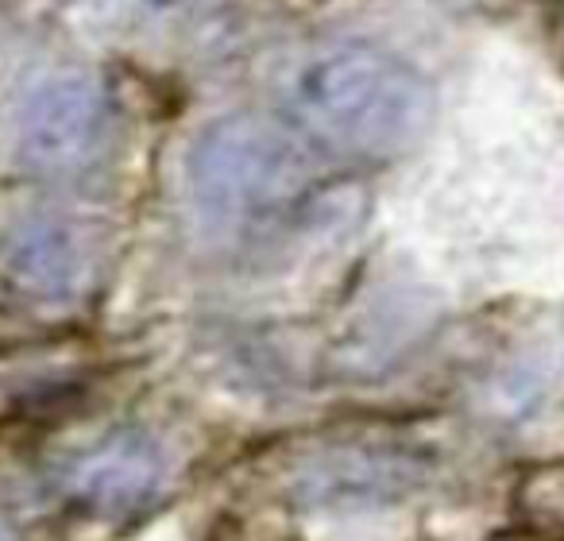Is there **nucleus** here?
<instances>
[{"label":"nucleus","mask_w":564,"mask_h":541,"mask_svg":"<svg viewBox=\"0 0 564 541\" xmlns=\"http://www.w3.org/2000/svg\"><path fill=\"white\" fill-rule=\"evenodd\" d=\"M279 97L310 140L356 159L402 155L437 112L430 78L368 40L317 43L282 71Z\"/></svg>","instance_id":"nucleus-1"},{"label":"nucleus","mask_w":564,"mask_h":541,"mask_svg":"<svg viewBox=\"0 0 564 541\" xmlns=\"http://www.w3.org/2000/svg\"><path fill=\"white\" fill-rule=\"evenodd\" d=\"M194 213L209 232L240 236L282 209H294L314 186V159L279 120L228 112L202 128L186 155Z\"/></svg>","instance_id":"nucleus-2"},{"label":"nucleus","mask_w":564,"mask_h":541,"mask_svg":"<svg viewBox=\"0 0 564 541\" xmlns=\"http://www.w3.org/2000/svg\"><path fill=\"white\" fill-rule=\"evenodd\" d=\"M109 132V105L89 74L58 71L35 82L17 112L20 155L40 174H78L97 159Z\"/></svg>","instance_id":"nucleus-3"},{"label":"nucleus","mask_w":564,"mask_h":541,"mask_svg":"<svg viewBox=\"0 0 564 541\" xmlns=\"http://www.w3.org/2000/svg\"><path fill=\"white\" fill-rule=\"evenodd\" d=\"M171 479V456L151 433L117 430L66 468L63 487L82 510L105 518L143 510Z\"/></svg>","instance_id":"nucleus-4"},{"label":"nucleus","mask_w":564,"mask_h":541,"mask_svg":"<svg viewBox=\"0 0 564 541\" xmlns=\"http://www.w3.org/2000/svg\"><path fill=\"white\" fill-rule=\"evenodd\" d=\"M9 267L28 294L63 302L74 299L86 283L89 251L86 240L74 232V225L58 217H32L12 236Z\"/></svg>","instance_id":"nucleus-5"},{"label":"nucleus","mask_w":564,"mask_h":541,"mask_svg":"<svg viewBox=\"0 0 564 541\" xmlns=\"http://www.w3.org/2000/svg\"><path fill=\"white\" fill-rule=\"evenodd\" d=\"M151 4H178V0H151Z\"/></svg>","instance_id":"nucleus-6"},{"label":"nucleus","mask_w":564,"mask_h":541,"mask_svg":"<svg viewBox=\"0 0 564 541\" xmlns=\"http://www.w3.org/2000/svg\"><path fill=\"white\" fill-rule=\"evenodd\" d=\"M0 538H4V530H0Z\"/></svg>","instance_id":"nucleus-7"}]
</instances>
